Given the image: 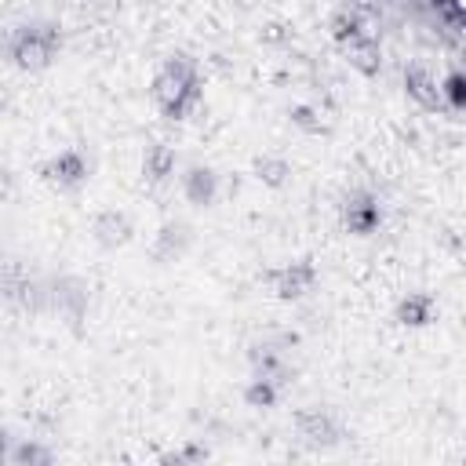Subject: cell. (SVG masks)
<instances>
[{
	"instance_id": "277c9868",
	"label": "cell",
	"mask_w": 466,
	"mask_h": 466,
	"mask_svg": "<svg viewBox=\"0 0 466 466\" xmlns=\"http://www.w3.org/2000/svg\"><path fill=\"white\" fill-rule=\"evenodd\" d=\"M44 171H47V178L58 182V186H76V182L87 175V164H84L80 153H58Z\"/></svg>"
},
{
	"instance_id": "7a4b0ae2",
	"label": "cell",
	"mask_w": 466,
	"mask_h": 466,
	"mask_svg": "<svg viewBox=\"0 0 466 466\" xmlns=\"http://www.w3.org/2000/svg\"><path fill=\"white\" fill-rule=\"evenodd\" d=\"M58 44V29L55 25H22L15 36H11V55L15 62L29 66V62H47L51 51Z\"/></svg>"
},
{
	"instance_id": "6da1fadb",
	"label": "cell",
	"mask_w": 466,
	"mask_h": 466,
	"mask_svg": "<svg viewBox=\"0 0 466 466\" xmlns=\"http://www.w3.org/2000/svg\"><path fill=\"white\" fill-rule=\"evenodd\" d=\"M153 98L167 116H186L200 98V76H197L193 62L171 58L153 80Z\"/></svg>"
},
{
	"instance_id": "8992f818",
	"label": "cell",
	"mask_w": 466,
	"mask_h": 466,
	"mask_svg": "<svg viewBox=\"0 0 466 466\" xmlns=\"http://www.w3.org/2000/svg\"><path fill=\"white\" fill-rule=\"evenodd\" d=\"M430 309H433V302H430L426 295H411V299L400 302L404 324H426V320H430Z\"/></svg>"
},
{
	"instance_id": "52a82bcc",
	"label": "cell",
	"mask_w": 466,
	"mask_h": 466,
	"mask_svg": "<svg viewBox=\"0 0 466 466\" xmlns=\"http://www.w3.org/2000/svg\"><path fill=\"white\" fill-rule=\"evenodd\" d=\"M444 95H448V98H455V102L462 106V102H466V76H459V73H455V76H448V80H444Z\"/></svg>"
},
{
	"instance_id": "5b68a950",
	"label": "cell",
	"mask_w": 466,
	"mask_h": 466,
	"mask_svg": "<svg viewBox=\"0 0 466 466\" xmlns=\"http://www.w3.org/2000/svg\"><path fill=\"white\" fill-rule=\"evenodd\" d=\"M215 189H218L215 171H208V167H193V171L186 175V193H189V200L208 204V200L215 197Z\"/></svg>"
},
{
	"instance_id": "3957f363",
	"label": "cell",
	"mask_w": 466,
	"mask_h": 466,
	"mask_svg": "<svg viewBox=\"0 0 466 466\" xmlns=\"http://www.w3.org/2000/svg\"><path fill=\"white\" fill-rule=\"evenodd\" d=\"M342 215H346V226L353 233H371L382 218V208L375 204V197H353V200H346Z\"/></svg>"
}]
</instances>
